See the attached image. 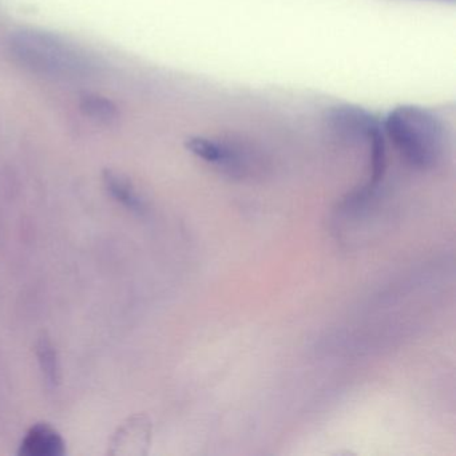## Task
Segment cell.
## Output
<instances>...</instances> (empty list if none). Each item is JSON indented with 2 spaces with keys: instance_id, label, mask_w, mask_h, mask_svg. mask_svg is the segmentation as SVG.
I'll return each instance as SVG.
<instances>
[{
  "instance_id": "obj_3",
  "label": "cell",
  "mask_w": 456,
  "mask_h": 456,
  "mask_svg": "<svg viewBox=\"0 0 456 456\" xmlns=\"http://www.w3.org/2000/svg\"><path fill=\"white\" fill-rule=\"evenodd\" d=\"M186 148L202 161L225 169H240L247 159V151L244 148L237 143L216 138H189Z\"/></svg>"
},
{
  "instance_id": "obj_2",
  "label": "cell",
  "mask_w": 456,
  "mask_h": 456,
  "mask_svg": "<svg viewBox=\"0 0 456 456\" xmlns=\"http://www.w3.org/2000/svg\"><path fill=\"white\" fill-rule=\"evenodd\" d=\"M9 47L18 63L39 76L76 79L87 76L92 69L81 50L45 31H18Z\"/></svg>"
},
{
  "instance_id": "obj_1",
  "label": "cell",
  "mask_w": 456,
  "mask_h": 456,
  "mask_svg": "<svg viewBox=\"0 0 456 456\" xmlns=\"http://www.w3.org/2000/svg\"><path fill=\"white\" fill-rule=\"evenodd\" d=\"M383 130L403 159L418 169L434 167L442 156L444 148L442 122L426 109L418 106L394 109L383 122Z\"/></svg>"
},
{
  "instance_id": "obj_5",
  "label": "cell",
  "mask_w": 456,
  "mask_h": 456,
  "mask_svg": "<svg viewBox=\"0 0 456 456\" xmlns=\"http://www.w3.org/2000/svg\"><path fill=\"white\" fill-rule=\"evenodd\" d=\"M103 181H105V186L109 193L119 204L124 205L132 212L142 213L145 210V202L138 196L137 191L129 181L113 172H106L103 175Z\"/></svg>"
},
{
  "instance_id": "obj_7",
  "label": "cell",
  "mask_w": 456,
  "mask_h": 456,
  "mask_svg": "<svg viewBox=\"0 0 456 456\" xmlns=\"http://www.w3.org/2000/svg\"><path fill=\"white\" fill-rule=\"evenodd\" d=\"M81 110L86 118L100 125H109L117 118L116 105L100 95H86L82 98Z\"/></svg>"
},
{
  "instance_id": "obj_6",
  "label": "cell",
  "mask_w": 456,
  "mask_h": 456,
  "mask_svg": "<svg viewBox=\"0 0 456 456\" xmlns=\"http://www.w3.org/2000/svg\"><path fill=\"white\" fill-rule=\"evenodd\" d=\"M149 439H151V423L145 418H133L129 423L125 424L119 429L113 445L114 447H118V445L125 447V445L132 444L140 450V445L146 447L149 444Z\"/></svg>"
},
{
  "instance_id": "obj_4",
  "label": "cell",
  "mask_w": 456,
  "mask_h": 456,
  "mask_svg": "<svg viewBox=\"0 0 456 456\" xmlns=\"http://www.w3.org/2000/svg\"><path fill=\"white\" fill-rule=\"evenodd\" d=\"M20 453L25 456H61L65 453V440L49 424H36L23 437Z\"/></svg>"
},
{
  "instance_id": "obj_8",
  "label": "cell",
  "mask_w": 456,
  "mask_h": 456,
  "mask_svg": "<svg viewBox=\"0 0 456 456\" xmlns=\"http://www.w3.org/2000/svg\"><path fill=\"white\" fill-rule=\"evenodd\" d=\"M37 356L47 384L52 387L57 386L60 381V365H58L57 351L49 338H39L37 344Z\"/></svg>"
}]
</instances>
